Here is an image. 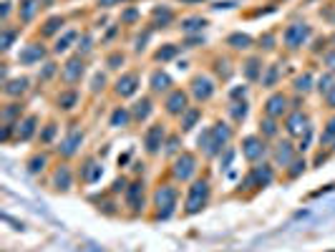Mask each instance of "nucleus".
<instances>
[{
    "instance_id": "nucleus-36",
    "label": "nucleus",
    "mask_w": 335,
    "mask_h": 252,
    "mask_svg": "<svg viewBox=\"0 0 335 252\" xmlns=\"http://www.w3.org/2000/svg\"><path fill=\"white\" fill-rule=\"evenodd\" d=\"M310 83H313V76H310V73H305V76H300L298 81H295V88H298V91H310Z\"/></svg>"
},
{
    "instance_id": "nucleus-45",
    "label": "nucleus",
    "mask_w": 335,
    "mask_h": 252,
    "mask_svg": "<svg viewBox=\"0 0 335 252\" xmlns=\"http://www.w3.org/2000/svg\"><path fill=\"white\" fill-rule=\"evenodd\" d=\"M310 139H313V129H308V131H305V136H302V141H300V149H302V152L308 149V144H310Z\"/></svg>"
},
{
    "instance_id": "nucleus-16",
    "label": "nucleus",
    "mask_w": 335,
    "mask_h": 252,
    "mask_svg": "<svg viewBox=\"0 0 335 252\" xmlns=\"http://www.w3.org/2000/svg\"><path fill=\"white\" fill-rule=\"evenodd\" d=\"M285 109H287V98H285L282 94H275V96L267 101L265 114H267L270 118H278V116H282V114H285Z\"/></svg>"
},
{
    "instance_id": "nucleus-3",
    "label": "nucleus",
    "mask_w": 335,
    "mask_h": 252,
    "mask_svg": "<svg viewBox=\"0 0 335 252\" xmlns=\"http://www.w3.org/2000/svg\"><path fill=\"white\" fill-rule=\"evenodd\" d=\"M207 199H209V184L205 179L194 182L192 189H189V197H186V214H197L207 204Z\"/></svg>"
},
{
    "instance_id": "nucleus-44",
    "label": "nucleus",
    "mask_w": 335,
    "mask_h": 252,
    "mask_svg": "<svg viewBox=\"0 0 335 252\" xmlns=\"http://www.w3.org/2000/svg\"><path fill=\"white\" fill-rule=\"evenodd\" d=\"M56 73V63H46V68H43V73H40V78L46 81V78H51Z\"/></svg>"
},
{
    "instance_id": "nucleus-5",
    "label": "nucleus",
    "mask_w": 335,
    "mask_h": 252,
    "mask_svg": "<svg viewBox=\"0 0 335 252\" xmlns=\"http://www.w3.org/2000/svg\"><path fill=\"white\" fill-rule=\"evenodd\" d=\"M171 172H174V176L182 179V182L192 179L194 172H197V159H194L192 154L182 152V156H177V161H174V169H171Z\"/></svg>"
},
{
    "instance_id": "nucleus-41",
    "label": "nucleus",
    "mask_w": 335,
    "mask_h": 252,
    "mask_svg": "<svg viewBox=\"0 0 335 252\" xmlns=\"http://www.w3.org/2000/svg\"><path fill=\"white\" fill-rule=\"evenodd\" d=\"M335 139V118L328 124V129H325V134H323V139H320V144H330Z\"/></svg>"
},
{
    "instance_id": "nucleus-29",
    "label": "nucleus",
    "mask_w": 335,
    "mask_h": 252,
    "mask_svg": "<svg viewBox=\"0 0 335 252\" xmlns=\"http://www.w3.org/2000/svg\"><path fill=\"white\" fill-rule=\"evenodd\" d=\"M129 111L126 109H116L113 114H111V126H126L129 124Z\"/></svg>"
},
{
    "instance_id": "nucleus-1",
    "label": "nucleus",
    "mask_w": 335,
    "mask_h": 252,
    "mask_svg": "<svg viewBox=\"0 0 335 252\" xmlns=\"http://www.w3.org/2000/svg\"><path fill=\"white\" fill-rule=\"evenodd\" d=\"M232 136V129L227 124H214L209 129L202 131V136H199V149L205 152L207 156H217L229 141Z\"/></svg>"
},
{
    "instance_id": "nucleus-43",
    "label": "nucleus",
    "mask_w": 335,
    "mask_h": 252,
    "mask_svg": "<svg viewBox=\"0 0 335 252\" xmlns=\"http://www.w3.org/2000/svg\"><path fill=\"white\" fill-rule=\"evenodd\" d=\"M121 63H124V56L121 53H113L109 58V68H121Z\"/></svg>"
},
{
    "instance_id": "nucleus-48",
    "label": "nucleus",
    "mask_w": 335,
    "mask_h": 252,
    "mask_svg": "<svg viewBox=\"0 0 335 252\" xmlns=\"http://www.w3.org/2000/svg\"><path fill=\"white\" fill-rule=\"evenodd\" d=\"M177 149H179V139H177V136H171V139H169V146H167V152H169V154H174Z\"/></svg>"
},
{
    "instance_id": "nucleus-46",
    "label": "nucleus",
    "mask_w": 335,
    "mask_h": 252,
    "mask_svg": "<svg viewBox=\"0 0 335 252\" xmlns=\"http://www.w3.org/2000/svg\"><path fill=\"white\" fill-rule=\"evenodd\" d=\"M300 169H305V161H293V169H290V176H298L300 174Z\"/></svg>"
},
{
    "instance_id": "nucleus-12",
    "label": "nucleus",
    "mask_w": 335,
    "mask_h": 252,
    "mask_svg": "<svg viewBox=\"0 0 335 252\" xmlns=\"http://www.w3.org/2000/svg\"><path fill=\"white\" fill-rule=\"evenodd\" d=\"M136 88H139L136 73H126V76H121L119 81H116V94L119 96H131V94H136Z\"/></svg>"
},
{
    "instance_id": "nucleus-35",
    "label": "nucleus",
    "mask_w": 335,
    "mask_h": 252,
    "mask_svg": "<svg viewBox=\"0 0 335 252\" xmlns=\"http://www.w3.org/2000/svg\"><path fill=\"white\" fill-rule=\"evenodd\" d=\"M61 25H63V18H51V20L46 23V28H43V36H53Z\"/></svg>"
},
{
    "instance_id": "nucleus-10",
    "label": "nucleus",
    "mask_w": 335,
    "mask_h": 252,
    "mask_svg": "<svg viewBox=\"0 0 335 252\" xmlns=\"http://www.w3.org/2000/svg\"><path fill=\"white\" fill-rule=\"evenodd\" d=\"M192 94H194L199 101H207V98L214 94V83H212V78H209V76H197V78L192 81Z\"/></svg>"
},
{
    "instance_id": "nucleus-39",
    "label": "nucleus",
    "mask_w": 335,
    "mask_h": 252,
    "mask_svg": "<svg viewBox=\"0 0 335 252\" xmlns=\"http://www.w3.org/2000/svg\"><path fill=\"white\" fill-rule=\"evenodd\" d=\"M177 46H167V48H162V51H159L156 53V58H159V61H169V58H174V56H177Z\"/></svg>"
},
{
    "instance_id": "nucleus-42",
    "label": "nucleus",
    "mask_w": 335,
    "mask_h": 252,
    "mask_svg": "<svg viewBox=\"0 0 335 252\" xmlns=\"http://www.w3.org/2000/svg\"><path fill=\"white\" fill-rule=\"evenodd\" d=\"M13 40H16V31H3V43H0V46H3V51L10 48Z\"/></svg>"
},
{
    "instance_id": "nucleus-7",
    "label": "nucleus",
    "mask_w": 335,
    "mask_h": 252,
    "mask_svg": "<svg viewBox=\"0 0 335 252\" xmlns=\"http://www.w3.org/2000/svg\"><path fill=\"white\" fill-rule=\"evenodd\" d=\"M270 182H272V169L267 164H262L250 172V176L244 179V187H267Z\"/></svg>"
},
{
    "instance_id": "nucleus-19",
    "label": "nucleus",
    "mask_w": 335,
    "mask_h": 252,
    "mask_svg": "<svg viewBox=\"0 0 335 252\" xmlns=\"http://www.w3.org/2000/svg\"><path fill=\"white\" fill-rule=\"evenodd\" d=\"M169 86H171V78L167 76L164 71H156L154 76H151V91H156V94H162V91H167Z\"/></svg>"
},
{
    "instance_id": "nucleus-33",
    "label": "nucleus",
    "mask_w": 335,
    "mask_h": 252,
    "mask_svg": "<svg viewBox=\"0 0 335 252\" xmlns=\"http://www.w3.org/2000/svg\"><path fill=\"white\" fill-rule=\"evenodd\" d=\"M43 167H46V156H33L31 161H28V172H31V174L43 172Z\"/></svg>"
},
{
    "instance_id": "nucleus-50",
    "label": "nucleus",
    "mask_w": 335,
    "mask_h": 252,
    "mask_svg": "<svg viewBox=\"0 0 335 252\" xmlns=\"http://www.w3.org/2000/svg\"><path fill=\"white\" fill-rule=\"evenodd\" d=\"M78 51H83V53L91 51V38L89 36H83V46H78Z\"/></svg>"
},
{
    "instance_id": "nucleus-17",
    "label": "nucleus",
    "mask_w": 335,
    "mask_h": 252,
    "mask_svg": "<svg viewBox=\"0 0 335 252\" xmlns=\"http://www.w3.org/2000/svg\"><path fill=\"white\" fill-rule=\"evenodd\" d=\"M126 202H129L131 210H139L141 202H144V182H134V184L129 187V192H126Z\"/></svg>"
},
{
    "instance_id": "nucleus-28",
    "label": "nucleus",
    "mask_w": 335,
    "mask_h": 252,
    "mask_svg": "<svg viewBox=\"0 0 335 252\" xmlns=\"http://www.w3.org/2000/svg\"><path fill=\"white\" fill-rule=\"evenodd\" d=\"M76 36H78L76 31H68L63 38H58V43H56V48H53V51H56V53H63V51H68V46L76 40Z\"/></svg>"
},
{
    "instance_id": "nucleus-27",
    "label": "nucleus",
    "mask_w": 335,
    "mask_h": 252,
    "mask_svg": "<svg viewBox=\"0 0 335 252\" xmlns=\"http://www.w3.org/2000/svg\"><path fill=\"white\" fill-rule=\"evenodd\" d=\"M205 25H207V20H205V18H186V20L182 23V31L194 33V31H202Z\"/></svg>"
},
{
    "instance_id": "nucleus-23",
    "label": "nucleus",
    "mask_w": 335,
    "mask_h": 252,
    "mask_svg": "<svg viewBox=\"0 0 335 252\" xmlns=\"http://www.w3.org/2000/svg\"><path fill=\"white\" fill-rule=\"evenodd\" d=\"M149 114H151V101L149 98H141V101L134 103V118L136 121H144Z\"/></svg>"
},
{
    "instance_id": "nucleus-26",
    "label": "nucleus",
    "mask_w": 335,
    "mask_h": 252,
    "mask_svg": "<svg viewBox=\"0 0 335 252\" xmlns=\"http://www.w3.org/2000/svg\"><path fill=\"white\" fill-rule=\"evenodd\" d=\"M76 101H78V94H76V91H66V94L58 96V106H61V109H74Z\"/></svg>"
},
{
    "instance_id": "nucleus-18",
    "label": "nucleus",
    "mask_w": 335,
    "mask_h": 252,
    "mask_svg": "<svg viewBox=\"0 0 335 252\" xmlns=\"http://www.w3.org/2000/svg\"><path fill=\"white\" fill-rule=\"evenodd\" d=\"M101 172H104V169H101L98 161L89 159V161H86V167L81 169V179H83L86 184H93L96 179H101Z\"/></svg>"
},
{
    "instance_id": "nucleus-11",
    "label": "nucleus",
    "mask_w": 335,
    "mask_h": 252,
    "mask_svg": "<svg viewBox=\"0 0 335 252\" xmlns=\"http://www.w3.org/2000/svg\"><path fill=\"white\" fill-rule=\"evenodd\" d=\"M81 141H83V134H81L78 129H71V131H68V136L63 139V144L58 146V149H61V154H63V156H74V154H76V149L81 146Z\"/></svg>"
},
{
    "instance_id": "nucleus-20",
    "label": "nucleus",
    "mask_w": 335,
    "mask_h": 252,
    "mask_svg": "<svg viewBox=\"0 0 335 252\" xmlns=\"http://www.w3.org/2000/svg\"><path fill=\"white\" fill-rule=\"evenodd\" d=\"M275 159H278V164H290L293 161V144H287V141H282V144H278V152H275Z\"/></svg>"
},
{
    "instance_id": "nucleus-8",
    "label": "nucleus",
    "mask_w": 335,
    "mask_h": 252,
    "mask_svg": "<svg viewBox=\"0 0 335 252\" xmlns=\"http://www.w3.org/2000/svg\"><path fill=\"white\" fill-rule=\"evenodd\" d=\"M162 141H164V126L162 124H154L147 131V136H144V146H147L149 154H156L159 149H162Z\"/></svg>"
},
{
    "instance_id": "nucleus-21",
    "label": "nucleus",
    "mask_w": 335,
    "mask_h": 252,
    "mask_svg": "<svg viewBox=\"0 0 335 252\" xmlns=\"http://www.w3.org/2000/svg\"><path fill=\"white\" fill-rule=\"evenodd\" d=\"M199 116H202V111H199V109H186V111L182 114V131L194 129V124L199 121Z\"/></svg>"
},
{
    "instance_id": "nucleus-25",
    "label": "nucleus",
    "mask_w": 335,
    "mask_h": 252,
    "mask_svg": "<svg viewBox=\"0 0 335 252\" xmlns=\"http://www.w3.org/2000/svg\"><path fill=\"white\" fill-rule=\"evenodd\" d=\"M56 187L58 189H68L71 187V172H68V167H61L56 172Z\"/></svg>"
},
{
    "instance_id": "nucleus-4",
    "label": "nucleus",
    "mask_w": 335,
    "mask_h": 252,
    "mask_svg": "<svg viewBox=\"0 0 335 252\" xmlns=\"http://www.w3.org/2000/svg\"><path fill=\"white\" fill-rule=\"evenodd\" d=\"M282 38H285V46L295 51V48H300L302 43L310 38V25H305V23H293V25H290L287 31H285Z\"/></svg>"
},
{
    "instance_id": "nucleus-15",
    "label": "nucleus",
    "mask_w": 335,
    "mask_h": 252,
    "mask_svg": "<svg viewBox=\"0 0 335 252\" xmlns=\"http://www.w3.org/2000/svg\"><path fill=\"white\" fill-rule=\"evenodd\" d=\"M167 111L169 114H184L186 111V94L184 91H171L169 98H167Z\"/></svg>"
},
{
    "instance_id": "nucleus-2",
    "label": "nucleus",
    "mask_w": 335,
    "mask_h": 252,
    "mask_svg": "<svg viewBox=\"0 0 335 252\" xmlns=\"http://www.w3.org/2000/svg\"><path fill=\"white\" fill-rule=\"evenodd\" d=\"M177 189H174L171 184H164L156 189L154 194V204H156V217L159 219H169L174 214V207H177Z\"/></svg>"
},
{
    "instance_id": "nucleus-6",
    "label": "nucleus",
    "mask_w": 335,
    "mask_h": 252,
    "mask_svg": "<svg viewBox=\"0 0 335 252\" xmlns=\"http://www.w3.org/2000/svg\"><path fill=\"white\" fill-rule=\"evenodd\" d=\"M242 152H244V156L250 159V161H257V159H262L265 156V141H262L260 136H247L244 141H242Z\"/></svg>"
},
{
    "instance_id": "nucleus-32",
    "label": "nucleus",
    "mask_w": 335,
    "mask_h": 252,
    "mask_svg": "<svg viewBox=\"0 0 335 252\" xmlns=\"http://www.w3.org/2000/svg\"><path fill=\"white\" fill-rule=\"evenodd\" d=\"M232 116H235V121H242V118L247 116V103L244 101H237V103H232Z\"/></svg>"
},
{
    "instance_id": "nucleus-31",
    "label": "nucleus",
    "mask_w": 335,
    "mask_h": 252,
    "mask_svg": "<svg viewBox=\"0 0 335 252\" xmlns=\"http://www.w3.org/2000/svg\"><path fill=\"white\" fill-rule=\"evenodd\" d=\"M250 43H252L250 36H240V33L237 36H229V46L232 48H240L242 51V48H250Z\"/></svg>"
},
{
    "instance_id": "nucleus-54",
    "label": "nucleus",
    "mask_w": 335,
    "mask_h": 252,
    "mask_svg": "<svg viewBox=\"0 0 335 252\" xmlns=\"http://www.w3.org/2000/svg\"><path fill=\"white\" fill-rule=\"evenodd\" d=\"M328 103H330V106L335 109V86H333L330 91H328Z\"/></svg>"
},
{
    "instance_id": "nucleus-40",
    "label": "nucleus",
    "mask_w": 335,
    "mask_h": 252,
    "mask_svg": "<svg viewBox=\"0 0 335 252\" xmlns=\"http://www.w3.org/2000/svg\"><path fill=\"white\" fill-rule=\"evenodd\" d=\"M278 76H280L278 66H270V71H267V76L262 78V83H265V86H275V81H278Z\"/></svg>"
},
{
    "instance_id": "nucleus-22",
    "label": "nucleus",
    "mask_w": 335,
    "mask_h": 252,
    "mask_svg": "<svg viewBox=\"0 0 335 252\" xmlns=\"http://www.w3.org/2000/svg\"><path fill=\"white\" fill-rule=\"evenodd\" d=\"M36 124H38V118L36 116H28L23 124H18V136L20 139H31L33 131H36Z\"/></svg>"
},
{
    "instance_id": "nucleus-55",
    "label": "nucleus",
    "mask_w": 335,
    "mask_h": 252,
    "mask_svg": "<svg viewBox=\"0 0 335 252\" xmlns=\"http://www.w3.org/2000/svg\"><path fill=\"white\" fill-rule=\"evenodd\" d=\"M262 43H265V48H267V51H270V48H275V46H272V43H275V38H272V36H265V40H262Z\"/></svg>"
},
{
    "instance_id": "nucleus-13",
    "label": "nucleus",
    "mask_w": 335,
    "mask_h": 252,
    "mask_svg": "<svg viewBox=\"0 0 335 252\" xmlns=\"http://www.w3.org/2000/svg\"><path fill=\"white\" fill-rule=\"evenodd\" d=\"M83 71H86V66H83L81 58H71V61L63 66V78H66L68 83H76V81H81Z\"/></svg>"
},
{
    "instance_id": "nucleus-47",
    "label": "nucleus",
    "mask_w": 335,
    "mask_h": 252,
    "mask_svg": "<svg viewBox=\"0 0 335 252\" xmlns=\"http://www.w3.org/2000/svg\"><path fill=\"white\" fill-rule=\"evenodd\" d=\"M16 114H18V103H13V106H8V109H5L3 118H5V121H8V118H13V116H16Z\"/></svg>"
},
{
    "instance_id": "nucleus-24",
    "label": "nucleus",
    "mask_w": 335,
    "mask_h": 252,
    "mask_svg": "<svg viewBox=\"0 0 335 252\" xmlns=\"http://www.w3.org/2000/svg\"><path fill=\"white\" fill-rule=\"evenodd\" d=\"M28 91V78H16L5 86V94L8 96H18V94H25Z\"/></svg>"
},
{
    "instance_id": "nucleus-9",
    "label": "nucleus",
    "mask_w": 335,
    "mask_h": 252,
    "mask_svg": "<svg viewBox=\"0 0 335 252\" xmlns=\"http://www.w3.org/2000/svg\"><path fill=\"white\" fill-rule=\"evenodd\" d=\"M285 129H287V134H290V136H302L305 131L310 129V126H308V116H305L302 111H295L293 116L287 118Z\"/></svg>"
},
{
    "instance_id": "nucleus-30",
    "label": "nucleus",
    "mask_w": 335,
    "mask_h": 252,
    "mask_svg": "<svg viewBox=\"0 0 335 252\" xmlns=\"http://www.w3.org/2000/svg\"><path fill=\"white\" fill-rule=\"evenodd\" d=\"M33 13H36V0H20V18L31 20Z\"/></svg>"
},
{
    "instance_id": "nucleus-37",
    "label": "nucleus",
    "mask_w": 335,
    "mask_h": 252,
    "mask_svg": "<svg viewBox=\"0 0 335 252\" xmlns=\"http://www.w3.org/2000/svg\"><path fill=\"white\" fill-rule=\"evenodd\" d=\"M260 126H262V134H265V136H275V134H278V126H275L272 118H265Z\"/></svg>"
},
{
    "instance_id": "nucleus-56",
    "label": "nucleus",
    "mask_w": 335,
    "mask_h": 252,
    "mask_svg": "<svg viewBox=\"0 0 335 252\" xmlns=\"http://www.w3.org/2000/svg\"><path fill=\"white\" fill-rule=\"evenodd\" d=\"M237 96H244V86H242V88H235V91H232V98H237Z\"/></svg>"
},
{
    "instance_id": "nucleus-51",
    "label": "nucleus",
    "mask_w": 335,
    "mask_h": 252,
    "mask_svg": "<svg viewBox=\"0 0 335 252\" xmlns=\"http://www.w3.org/2000/svg\"><path fill=\"white\" fill-rule=\"evenodd\" d=\"M104 81H106L104 76H96V78H93V86H91V88H93V91H98V88H104Z\"/></svg>"
},
{
    "instance_id": "nucleus-57",
    "label": "nucleus",
    "mask_w": 335,
    "mask_h": 252,
    "mask_svg": "<svg viewBox=\"0 0 335 252\" xmlns=\"http://www.w3.org/2000/svg\"><path fill=\"white\" fill-rule=\"evenodd\" d=\"M134 18H136V10H129L126 16H124V20H134Z\"/></svg>"
},
{
    "instance_id": "nucleus-14",
    "label": "nucleus",
    "mask_w": 335,
    "mask_h": 252,
    "mask_svg": "<svg viewBox=\"0 0 335 252\" xmlns=\"http://www.w3.org/2000/svg\"><path fill=\"white\" fill-rule=\"evenodd\" d=\"M46 56V48L43 46H38V43H31V46H25L23 51H20V63H25V66H31V63H38L40 58Z\"/></svg>"
},
{
    "instance_id": "nucleus-34",
    "label": "nucleus",
    "mask_w": 335,
    "mask_h": 252,
    "mask_svg": "<svg viewBox=\"0 0 335 252\" xmlns=\"http://www.w3.org/2000/svg\"><path fill=\"white\" fill-rule=\"evenodd\" d=\"M244 73H247V78H250V81H255V78L260 76V61H257V58H252V61H247V68H244Z\"/></svg>"
},
{
    "instance_id": "nucleus-52",
    "label": "nucleus",
    "mask_w": 335,
    "mask_h": 252,
    "mask_svg": "<svg viewBox=\"0 0 335 252\" xmlns=\"http://www.w3.org/2000/svg\"><path fill=\"white\" fill-rule=\"evenodd\" d=\"M325 63H328V66H330V68H333V71H335V51H333V53H328V56H325Z\"/></svg>"
},
{
    "instance_id": "nucleus-53",
    "label": "nucleus",
    "mask_w": 335,
    "mask_h": 252,
    "mask_svg": "<svg viewBox=\"0 0 335 252\" xmlns=\"http://www.w3.org/2000/svg\"><path fill=\"white\" fill-rule=\"evenodd\" d=\"M116 3H124V0H98V5H104V8H111Z\"/></svg>"
},
{
    "instance_id": "nucleus-38",
    "label": "nucleus",
    "mask_w": 335,
    "mask_h": 252,
    "mask_svg": "<svg viewBox=\"0 0 335 252\" xmlns=\"http://www.w3.org/2000/svg\"><path fill=\"white\" fill-rule=\"evenodd\" d=\"M154 18H156V20H162V23L167 25V23H171L174 16H171V10H167V8H156V10H154Z\"/></svg>"
},
{
    "instance_id": "nucleus-49",
    "label": "nucleus",
    "mask_w": 335,
    "mask_h": 252,
    "mask_svg": "<svg viewBox=\"0 0 335 252\" xmlns=\"http://www.w3.org/2000/svg\"><path fill=\"white\" fill-rule=\"evenodd\" d=\"M53 134H56V126L51 124V126H48L46 131H43V136H40V141H51V136H53Z\"/></svg>"
}]
</instances>
